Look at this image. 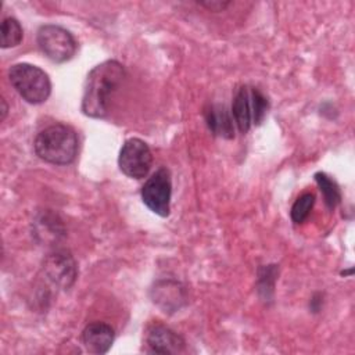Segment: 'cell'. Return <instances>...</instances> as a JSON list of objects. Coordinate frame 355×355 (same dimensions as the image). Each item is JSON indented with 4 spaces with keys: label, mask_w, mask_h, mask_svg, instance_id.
Segmentation results:
<instances>
[{
    "label": "cell",
    "mask_w": 355,
    "mask_h": 355,
    "mask_svg": "<svg viewBox=\"0 0 355 355\" xmlns=\"http://www.w3.org/2000/svg\"><path fill=\"white\" fill-rule=\"evenodd\" d=\"M126 78L125 67L116 60H107L96 65L86 78L82 112L90 118H105L111 101Z\"/></svg>",
    "instance_id": "6da1fadb"
},
{
    "label": "cell",
    "mask_w": 355,
    "mask_h": 355,
    "mask_svg": "<svg viewBox=\"0 0 355 355\" xmlns=\"http://www.w3.org/2000/svg\"><path fill=\"white\" fill-rule=\"evenodd\" d=\"M33 148L36 155L49 164L68 165L78 155L79 140L71 126L54 123L37 133Z\"/></svg>",
    "instance_id": "7a4b0ae2"
},
{
    "label": "cell",
    "mask_w": 355,
    "mask_h": 355,
    "mask_svg": "<svg viewBox=\"0 0 355 355\" xmlns=\"http://www.w3.org/2000/svg\"><path fill=\"white\" fill-rule=\"evenodd\" d=\"M8 80L17 93L31 104L44 103L51 93L49 75L39 67L18 62L10 67Z\"/></svg>",
    "instance_id": "3957f363"
},
{
    "label": "cell",
    "mask_w": 355,
    "mask_h": 355,
    "mask_svg": "<svg viewBox=\"0 0 355 355\" xmlns=\"http://www.w3.org/2000/svg\"><path fill=\"white\" fill-rule=\"evenodd\" d=\"M269 108L268 98L254 86L244 85L237 89L233 104L232 116L241 133H247L252 126H258L266 116Z\"/></svg>",
    "instance_id": "277c9868"
},
{
    "label": "cell",
    "mask_w": 355,
    "mask_h": 355,
    "mask_svg": "<svg viewBox=\"0 0 355 355\" xmlns=\"http://www.w3.org/2000/svg\"><path fill=\"white\" fill-rule=\"evenodd\" d=\"M36 42L44 57L57 64L69 61L78 49V43L72 33L54 24L42 25L37 29Z\"/></svg>",
    "instance_id": "5b68a950"
},
{
    "label": "cell",
    "mask_w": 355,
    "mask_h": 355,
    "mask_svg": "<svg viewBox=\"0 0 355 355\" xmlns=\"http://www.w3.org/2000/svg\"><path fill=\"white\" fill-rule=\"evenodd\" d=\"M172 180L166 168L157 169L141 187V200L150 211L165 218L171 211Z\"/></svg>",
    "instance_id": "8992f818"
},
{
    "label": "cell",
    "mask_w": 355,
    "mask_h": 355,
    "mask_svg": "<svg viewBox=\"0 0 355 355\" xmlns=\"http://www.w3.org/2000/svg\"><path fill=\"white\" fill-rule=\"evenodd\" d=\"M153 164V154L147 143L141 139H128L119 151L118 165L122 173L130 179H143L147 176Z\"/></svg>",
    "instance_id": "52a82bcc"
},
{
    "label": "cell",
    "mask_w": 355,
    "mask_h": 355,
    "mask_svg": "<svg viewBox=\"0 0 355 355\" xmlns=\"http://www.w3.org/2000/svg\"><path fill=\"white\" fill-rule=\"evenodd\" d=\"M146 345L148 348V352L166 355L183 352L186 343L180 334H178L168 326L154 323L147 329Z\"/></svg>",
    "instance_id": "ba28073f"
},
{
    "label": "cell",
    "mask_w": 355,
    "mask_h": 355,
    "mask_svg": "<svg viewBox=\"0 0 355 355\" xmlns=\"http://www.w3.org/2000/svg\"><path fill=\"white\" fill-rule=\"evenodd\" d=\"M114 329L104 322L89 323L82 331V343L92 354H107L114 343Z\"/></svg>",
    "instance_id": "9c48e42d"
},
{
    "label": "cell",
    "mask_w": 355,
    "mask_h": 355,
    "mask_svg": "<svg viewBox=\"0 0 355 355\" xmlns=\"http://www.w3.org/2000/svg\"><path fill=\"white\" fill-rule=\"evenodd\" d=\"M46 272L53 282L62 287H69L76 276V266L72 257L67 252H55L47 259Z\"/></svg>",
    "instance_id": "30bf717a"
},
{
    "label": "cell",
    "mask_w": 355,
    "mask_h": 355,
    "mask_svg": "<svg viewBox=\"0 0 355 355\" xmlns=\"http://www.w3.org/2000/svg\"><path fill=\"white\" fill-rule=\"evenodd\" d=\"M205 121L215 136L223 139H232L234 136L233 116L223 105H211L205 111Z\"/></svg>",
    "instance_id": "8fae6325"
},
{
    "label": "cell",
    "mask_w": 355,
    "mask_h": 355,
    "mask_svg": "<svg viewBox=\"0 0 355 355\" xmlns=\"http://www.w3.org/2000/svg\"><path fill=\"white\" fill-rule=\"evenodd\" d=\"M315 180H316V184H318V187H319V190L323 196L326 207L330 211H333L341 201V191H340L338 184L336 183L334 179H331L324 172H316L315 173Z\"/></svg>",
    "instance_id": "7c38bea8"
},
{
    "label": "cell",
    "mask_w": 355,
    "mask_h": 355,
    "mask_svg": "<svg viewBox=\"0 0 355 355\" xmlns=\"http://www.w3.org/2000/svg\"><path fill=\"white\" fill-rule=\"evenodd\" d=\"M24 37V31L18 19L7 17L1 22V49L17 47Z\"/></svg>",
    "instance_id": "4fadbf2b"
},
{
    "label": "cell",
    "mask_w": 355,
    "mask_h": 355,
    "mask_svg": "<svg viewBox=\"0 0 355 355\" xmlns=\"http://www.w3.org/2000/svg\"><path fill=\"white\" fill-rule=\"evenodd\" d=\"M313 204H315V194L313 193L301 194L291 207V211H290L291 220L297 225L305 222L306 218L309 216L312 208H313Z\"/></svg>",
    "instance_id": "5bb4252c"
},
{
    "label": "cell",
    "mask_w": 355,
    "mask_h": 355,
    "mask_svg": "<svg viewBox=\"0 0 355 355\" xmlns=\"http://www.w3.org/2000/svg\"><path fill=\"white\" fill-rule=\"evenodd\" d=\"M198 4L211 11H222L229 6V1H200Z\"/></svg>",
    "instance_id": "9a60e30c"
},
{
    "label": "cell",
    "mask_w": 355,
    "mask_h": 355,
    "mask_svg": "<svg viewBox=\"0 0 355 355\" xmlns=\"http://www.w3.org/2000/svg\"><path fill=\"white\" fill-rule=\"evenodd\" d=\"M1 104H3V110H1V121H4V118H6V115H7V110H8L4 98H1Z\"/></svg>",
    "instance_id": "2e32d148"
}]
</instances>
